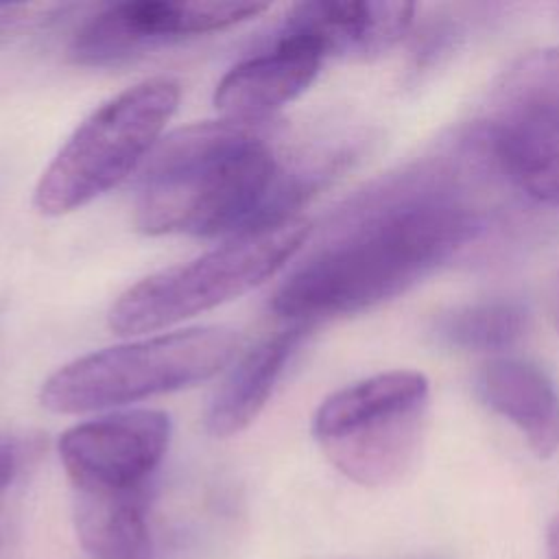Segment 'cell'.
Wrapping results in <instances>:
<instances>
[{
    "label": "cell",
    "mask_w": 559,
    "mask_h": 559,
    "mask_svg": "<svg viewBox=\"0 0 559 559\" xmlns=\"http://www.w3.org/2000/svg\"><path fill=\"white\" fill-rule=\"evenodd\" d=\"M266 9L264 2H118L76 31L68 55L76 66H120L173 41L231 28Z\"/></svg>",
    "instance_id": "ba28073f"
},
{
    "label": "cell",
    "mask_w": 559,
    "mask_h": 559,
    "mask_svg": "<svg viewBox=\"0 0 559 559\" xmlns=\"http://www.w3.org/2000/svg\"><path fill=\"white\" fill-rule=\"evenodd\" d=\"M476 386L483 402L511 421L539 459L559 450V393L537 365L493 358L480 369Z\"/></svg>",
    "instance_id": "4fadbf2b"
},
{
    "label": "cell",
    "mask_w": 559,
    "mask_h": 559,
    "mask_svg": "<svg viewBox=\"0 0 559 559\" xmlns=\"http://www.w3.org/2000/svg\"><path fill=\"white\" fill-rule=\"evenodd\" d=\"M476 140L511 186L559 207V46L520 57L498 79Z\"/></svg>",
    "instance_id": "52a82bcc"
},
{
    "label": "cell",
    "mask_w": 559,
    "mask_h": 559,
    "mask_svg": "<svg viewBox=\"0 0 559 559\" xmlns=\"http://www.w3.org/2000/svg\"><path fill=\"white\" fill-rule=\"evenodd\" d=\"M269 122H192L159 140L142 164L135 227L148 236L236 238L297 218L343 157L286 166Z\"/></svg>",
    "instance_id": "7a4b0ae2"
},
{
    "label": "cell",
    "mask_w": 559,
    "mask_h": 559,
    "mask_svg": "<svg viewBox=\"0 0 559 559\" xmlns=\"http://www.w3.org/2000/svg\"><path fill=\"white\" fill-rule=\"evenodd\" d=\"M170 441L162 411H122L76 424L59 437V459L74 491L146 489Z\"/></svg>",
    "instance_id": "9c48e42d"
},
{
    "label": "cell",
    "mask_w": 559,
    "mask_h": 559,
    "mask_svg": "<svg viewBox=\"0 0 559 559\" xmlns=\"http://www.w3.org/2000/svg\"><path fill=\"white\" fill-rule=\"evenodd\" d=\"M546 550H548V559H559V515H555L548 526Z\"/></svg>",
    "instance_id": "2e32d148"
},
{
    "label": "cell",
    "mask_w": 559,
    "mask_h": 559,
    "mask_svg": "<svg viewBox=\"0 0 559 559\" xmlns=\"http://www.w3.org/2000/svg\"><path fill=\"white\" fill-rule=\"evenodd\" d=\"M552 319H555V325L559 328V277L552 288Z\"/></svg>",
    "instance_id": "ac0fdd59"
},
{
    "label": "cell",
    "mask_w": 559,
    "mask_h": 559,
    "mask_svg": "<svg viewBox=\"0 0 559 559\" xmlns=\"http://www.w3.org/2000/svg\"><path fill=\"white\" fill-rule=\"evenodd\" d=\"M310 225L290 218L275 227L229 238L225 245L127 288L109 308L118 334H142L177 325L223 306L275 275L306 242Z\"/></svg>",
    "instance_id": "5b68a950"
},
{
    "label": "cell",
    "mask_w": 559,
    "mask_h": 559,
    "mask_svg": "<svg viewBox=\"0 0 559 559\" xmlns=\"http://www.w3.org/2000/svg\"><path fill=\"white\" fill-rule=\"evenodd\" d=\"M321 63L323 59L304 46L273 41L266 52L225 72L214 90V105L227 120L269 122L310 87Z\"/></svg>",
    "instance_id": "8fae6325"
},
{
    "label": "cell",
    "mask_w": 559,
    "mask_h": 559,
    "mask_svg": "<svg viewBox=\"0 0 559 559\" xmlns=\"http://www.w3.org/2000/svg\"><path fill=\"white\" fill-rule=\"evenodd\" d=\"M179 98V83L157 76L94 109L41 173L35 210L44 216L70 214L116 188L153 153Z\"/></svg>",
    "instance_id": "277c9868"
},
{
    "label": "cell",
    "mask_w": 559,
    "mask_h": 559,
    "mask_svg": "<svg viewBox=\"0 0 559 559\" xmlns=\"http://www.w3.org/2000/svg\"><path fill=\"white\" fill-rule=\"evenodd\" d=\"M428 380L413 369H393L328 395L312 435L330 463L349 480L382 487L413 465L426 426Z\"/></svg>",
    "instance_id": "8992f818"
},
{
    "label": "cell",
    "mask_w": 559,
    "mask_h": 559,
    "mask_svg": "<svg viewBox=\"0 0 559 559\" xmlns=\"http://www.w3.org/2000/svg\"><path fill=\"white\" fill-rule=\"evenodd\" d=\"M310 330L306 323H288L240 356L207 404L203 424L212 437H234L258 419Z\"/></svg>",
    "instance_id": "7c38bea8"
},
{
    "label": "cell",
    "mask_w": 559,
    "mask_h": 559,
    "mask_svg": "<svg viewBox=\"0 0 559 559\" xmlns=\"http://www.w3.org/2000/svg\"><path fill=\"white\" fill-rule=\"evenodd\" d=\"M74 528L92 559H153L146 489L74 491Z\"/></svg>",
    "instance_id": "5bb4252c"
},
{
    "label": "cell",
    "mask_w": 559,
    "mask_h": 559,
    "mask_svg": "<svg viewBox=\"0 0 559 559\" xmlns=\"http://www.w3.org/2000/svg\"><path fill=\"white\" fill-rule=\"evenodd\" d=\"M526 308L511 299H491L450 310L437 323L443 343L465 352H498L515 345L526 330Z\"/></svg>",
    "instance_id": "9a60e30c"
},
{
    "label": "cell",
    "mask_w": 559,
    "mask_h": 559,
    "mask_svg": "<svg viewBox=\"0 0 559 559\" xmlns=\"http://www.w3.org/2000/svg\"><path fill=\"white\" fill-rule=\"evenodd\" d=\"M7 542V498H0V559Z\"/></svg>",
    "instance_id": "e0dca14e"
},
{
    "label": "cell",
    "mask_w": 559,
    "mask_h": 559,
    "mask_svg": "<svg viewBox=\"0 0 559 559\" xmlns=\"http://www.w3.org/2000/svg\"><path fill=\"white\" fill-rule=\"evenodd\" d=\"M415 7L408 2L319 0L293 7L273 41L304 46L323 61L373 59L391 50L411 28Z\"/></svg>",
    "instance_id": "30bf717a"
},
{
    "label": "cell",
    "mask_w": 559,
    "mask_h": 559,
    "mask_svg": "<svg viewBox=\"0 0 559 559\" xmlns=\"http://www.w3.org/2000/svg\"><path fill=\"white\" fill-rule=\"evenodd\" d=\"M238 345L236 330L205 325L107 347L48 376L39 402L50 413L81 415L179 391L225 369Z\"/></svg>",
    "instance_id": "3957f363"
},
{
    "label": "cell",
    "mask_w": 559,
    "mask_h": 559,
    "mask_svg": "<svg viewBox=\"0 0 559 559\" xmlns=\"http://www.w3.org/2000/svg\"><path fill=\"white\" fill-rule=\"evenodd\" d=\"M485 231V212L443 166L384 177L330 218L319 245L277 286L271 310L312 325L389 301Z\"/></svg>",
    "instance_id": "6da1fadb"
},
{
    "label": "cell",
    "mask_w": 559,
    "mask_h": 559,
    "mask_svg": "<svg viewBox=\"0 0 559 559\" xmlns=\"http://www.w3.org/2000/svg\"><path fill=\"white\" fill-rule=\"evenodd\" d=\"M415 559H439V557H415Z\"/></svg>",
    "instance_id": "d6986e66"
}]
</instances>
